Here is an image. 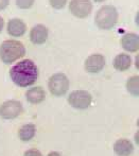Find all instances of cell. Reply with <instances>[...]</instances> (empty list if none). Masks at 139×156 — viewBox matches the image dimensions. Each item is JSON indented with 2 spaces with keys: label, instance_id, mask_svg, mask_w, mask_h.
Returning a JSON list of instances; mask_svg holds the SVG:
<instances>
[{
  "label": "cell",
  "instance_id": "1",
  "mask_svg": "<svg viewBox=\"0 0 139 156\" xmlns=\"http://www.w3.org/2000/svg\"><path fill=\"white\" fill-rule=\"evenodd\" d=\"M10 76L15 85L28 87L33 85L38 78V68L31 60H23L16 63L10 69Z\"/></svg>",
  "mask_w": 139,
  "mask_h": 156
},
{
  "label": "cell",
  "instance_id": "2",
  "mask_svg": "<svg viewBox=\"0 0 139 156\" xmlns=\"http://www.w3.org/2000/svg\"><path fill=\"white\" fill-rule=\"evenodd\" d=\"M26 54L23 44L16 39H6L0 45V60L4 64H12Z\"/></svg>",
  "mask_w": 139,
  "mask_h": 156
},
{
  "label": "cell",
  "instance_id": "3",
  "mask_svg": "<svg viewBox=\"0 0 139 156\" xmlns=\"http://www.w3.org/2000/svg\"><path fill=\"white\" fill-rule=\"evenodd\" d=\"M94 21L99 29H112V27L116 26L118 21V11L112 5H103L97 12Z\"/></svg>",
  "mask_w": 139,
  "mask_h": 156
},
{
  "label": "cell",
  "instance_id": "4",
  "mask_svg": "<svg viewBox=\"0 0 139 156\" xmlns=\"http://www.w3.org/2000/svg\"><path fill=\"white\" fill-rule=\"evenodd\" d=\"M69 84L70 83L67 76L62 72H57L50 76L48 81V88L52 96L62 97L68 91Z\"/></svg>",
  "mask_w": 139,
  "mask_h": 156
},
{
  "label": "cell",
  "instance_id": "5",
  "mask_svg": "<svg viewBox=\"0 0 139 156\" xmlns=\"http://www.w3.org/2000/svg\"><path fill=\"white\" fill-rule=\"evenodd\" d=\"M23 113V105L20 101L11 99L0 105V117L4 120H13Z\"/></svg>",
  "mask_w": 139,
  "mask_h": 156
},
{
  "label": "cell",
  "instance_id": "6",
  "mask_svg": "<svg viewBox=\"0 0 139 156\" xmlns=\"http://www.w3.org/2000/svg\"><path fill=\"white\" fill-rule=\"evenodd\" d=\"M92 97L86 90H73L68 96V103L77 109H86L90 106Z\"/></svg>",
  "mask_w": 139,
  "mask_h": 156
},
{
  "label": "cell",
  "instance_id": "7",
  "mask_svg": "<svg viewBox=\"0 0 139 156\" xmlns=\"http://www.w3.org/2000/svg\"><path fill=\"white\" fill-rule=\"evenodd\" d=\"M69 10L73 16L78 18H86L92 11V3L90 0H71Z\"/></svg>",
  "mask_w": 139,
  "mask_h": 156
},
{
  "label": "cell",
  "instance_id": "8",
  "mask_svg": "<svg viewBox=\"0 0 139 156\" xmlns=\"http://www.w3.org/2000/svg\"><path fill=\"white\" fill-rule=\"evenodd\" d=\"M105 66V58L102 54L94 53L88 56L85 61V70L91 73L100 72Z\"/></svg>",
  "mask_w": 139,
  "mask_h": 156
},
{
  "label": "cell",
  "instance_id": "9",
  "mask_svg": "<svg viewBox=\"0 0 139 156\" xmlns=\"http://www.w3.org/2000/svg\"><path fill=\"white\" fill-rule=\"evenodd\" d=\"M48 29L46 26L36 25L31 29L30 31V41L35 45H41L44 44L48 38Z\"/></svg>",
  "mask_w": 139,
  "mask_h": 156
},
{
  "label": "cell",
  "instance_id": "10",
  "mask_svg": "<svg viewBox=\"0 0 139 156\" xmlns=\"http://www.w3.org/2000/svg\"><path fill=\"white\" fill-rule=\"evenodd\" d=\"M121 46L127 52H136L139 50V35L136 33H127L121 38Z\"/></svg>",
  "mask_w": 139,
  "mask_h": 156
},
{
  "label": "cell",
  "instance_id": "11",
  "mask_svg": "<svg viewBox=\"0 0 139 156\" xmlns=\"http://www.w3.org/2000/svg\"><path fill=\"white\" fill-rule=\"evenodd\" d=\"M26 100L30 104H39L46 99V91L41 86H34L29 88L25 94Z\"/></svg>",
  "mask_w": 139,
  "mask_h": 156
},
{
  "label": "cell",
  "instance_id": "12",
  "mask_svg": "<svg viewBox=\"0 0 139 156\" xmlns=\"http://www.w3.org/2000/svg\"><path fill=\"white\" fill-rule=\"evenodd\" d=\"M6 30H8V33L11 36L18 37V36H23L26 33V31H27V26H26V23L21 19L13 18L11 20H9L8 26H6Z\"/></svg>",
  "mask_w": 139,
  "mask_h": 156
},
{
  "label": "cell",
  "instance_id": "13",
  "mask_svg": "<svg viewBox=\"0 0 139 156\" xmlns=\"http://www.w3.org/2000/svg\"><path fill=\"white\" fill-rule=\"evenodd\" d=\"M134 151V146L129 139L121 138L114 144V152L118 156H130Z\"/></svg>",
  "mask_w": 139,
  "mask_h": 156
},
{
  "label": "cell",
  "instance_id": "14",
  "mask_svg": "<svg viewBox=\"0 0 139 156\" xmlns=\"http://www.w3.org/2000/svg\"><path fill=\"white\" fill-rule=\"evenodd\" d=\"M36 135V125L33 123L23 124L18 129V138L23 142H28L32 140Z\"/></svg>",
  "mask_w": 139,
  "mask_h": 156
},
{
  "label": "cell",
  "instance_id": "15",
  "mask_svg": "<svg viewBox=\"0 0 139 156\" xmlns=\"http://www.w3.org/2000/svg\"><path fill=\"white\" fill-rule=\"evenodd\" d=\"M112 65H114L115 69L118 70V71H125L131 67L132 58L129 54L120 53L114 58Z\"/></svg>",
  "mask_w": 139,
  "mask_h": 156
},
{
  "label": "cell",
  "instance_id": "16",
  "mask_svg": "<svg viewBox=\"0 0 139 156\" xmlns=\"http://www.w3.org/2000/svg\"><path fill=\"white\" fill-rule=\"evenodd\" d=\"M127 89L132 96L139 97V76H133L127 81Z\"/></svg>",
  "mask_w": 139,
  "mask_h": 156
},
{
  "label": "cell",
  "instance_id": "17",
  "mask_svg": "<svg viewBox=\"0 0 139 156\" xmlns=\"http://www.w3.org/2000/svg\"><path fill=\"white\" fill-rule=\"evenodd\" d=\"M35 0H16V5L20 9H29L33 5Z\"/></svg>",
  "mask_w": 139,
  "mask_h": 156
},
{
  "label": "cell",
  "instance_id": "18",
  "mask_svg": "<svg viewBox=\"0 0 139 156\" xmlns=\"http://www.w3.org/2000/svg\"><path fill=\"white\" fill-rule=\"evenodd\" d=\"M49 1L52 8L56 9V10L63 9L65 6V4L67 3V0H49Z\"/></svg>",
  "mask_w": 139,
  "mask_h": 156
},
{
  "label": "cell",
  "instance_id": "19",
  "mask_svg": "<svg viewBox=\"0 0 139 156\" xmlns=\"http://www.w3.org/2000/svg\"><path fill=\"white\" fill-rule=\"evenodd\" d=\"M23 156H43L41 152L37 149H29L25 152Z\"/></svg>",
  "mask_w": 139,
  "mask_h": 156
},
{
  "label": "cell",
  "instance_id": "20",
  "mask_svg": "<svg viewBox=\"0 0 139 156\" xmlns=\"http://www.w3.org/2000/svg\"><path fill=\"white\" fill-rule=\"evenodd\" d=\"M10 0H0V10H3L8 6Z\"/></svg>",
  "mask_w": 139,
  "mask_h": 156
},
{
  "label": "cell",
  "instance_id": "21",
  "mask_svg": "<svg viewBox=\"0 0 139 156\" xmlns=\"http://www.w3.org/2000/svg\"><path fill=\"white\" fill-rule=\"evenodd\" d=\"M47 156H62V154L59 152H55V151H52V152H50Z\"/></svg>",
  "mask_w": 139,
  "mask_h": 156
},
{
  "label": "cell",
  "instance_id": "22",
  "mask_svg": "<svg viewBox=\"0 0 139 156\" xmlns=\"http://www.w3.org/2000/svg\"><path fill=\"white\" fill-rule=\"evenodd\" d=\"M135 66H136V68L139 70V53L136 55V58H135Z\"/></svg>",
  "mask_w": 139,
  "mask_h": 156
},
{
  "label": "cell",
  "instance_id": "23",
  "mask_svg": "<svg viewBox=\"0 0 139 156\" xmlns=\"http://www.w3.org/2000/svg\"><path fill=\"white\" fill-rule=\"evenodd\" d=\"M3 25H4V23H3V18H2V17L0 16V32L2 31V29H3Z\"/></svg>",
  "mask_w": 139,
  "mask_h": 156
},
{
  "label": "cell",
  "instance_id": "24",
  "mask_svg": "<svg viewBox=\"0 0 139 156\" xmlns=\"http://www.w3.org/2000/svg\"><path fill=\"white\" fill-rule=\"evenodd\" d=\"M135 141H136V144L139 146V131L135 134Z\"/></svg>",
  "mask_w": 139,
  "mask_h": 156
},
{
  "label": "cell",
  "instance_id": "25",
  "mask_svg": "<svg viewBox=\"0 0 139 156\" xmlns=\"http://www.w3.org/2000/svg\"><path fill=\"white\" fill-rule=\"evenodd\" d=\"M135 21L136 23H137V26L139 27V11L137 12V14H136V17H135Z\"/></svg>",
  "mask_w": 139,
  "mask_h": 156
},
{
  "label": "cell",
  "instance_id": "26",
  "mask_svg": "<svg viewBox=\"0 0 139 156\" xmlns=\"http://www.w3.org/2000/svg\"><path fill=\"white\" fill-rule=\"evenodd\" d=\"M94 2H103V1H105V0H94Z\"/></svg>",
  "mask_w": 139,
  "mask_h": 156
},
{
  "label": "cell",
  "instance_id": "27",
  "mask_svg": "<svg viewBox=\"0 0 139 156\" xmlns=\"http://www.w3.org/2000/svg\"><path fill=\"white\" fill-rule=\"evenodd\" d=\"M137 125H138V127H139V118H138V120H137Z\"/></svg>",
  "mask_w": 139,
  "mask_h": 156
}]
</instances>
